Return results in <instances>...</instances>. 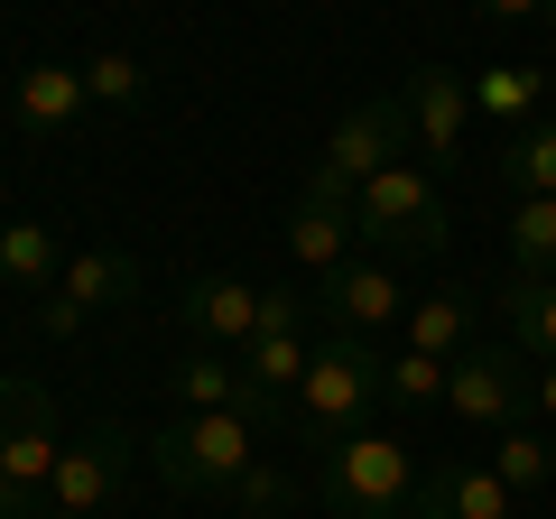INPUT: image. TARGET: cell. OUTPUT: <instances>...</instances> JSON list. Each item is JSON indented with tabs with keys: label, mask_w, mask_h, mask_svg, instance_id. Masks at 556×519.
Instances as JSON below:
<instances>
[{
	"label": "cell",
	"mask_w": 556,
	"mask_h": 519,
	"mask_svg": "<svg viewBox=\"0 0 556 519\" xmlns=\"http://www.w3.org/2000/svg\"><path fill=\"white\" fill-rule=\"evenodd\" d=\"M492 473L510 482V492H538V482L556 473V445L538 436V427H501V445H492Z\"/></svg>",
	"instance_id": "603a6c76"
},
{
	"label": "cell",
	"mask_w": 556,
	"mask_h": 519,
	"mask_svg": "<svg viewBox=\"0 0 556 519\" xmlns=\"http://www.w3.org/2000/svg\"><path fill=\"white\" fill-rule=\"evenodd\" d=\"M149 464H159L167 492L186 501H223L241 473L260 464V427L232 418V408H177V418L149 436Z\"/></svg>",
	"instance_id": "6da1fadb"
},
{
	"label": "cell",
	"mask_w": 556,
	"mask_h": 519,
	"mask_svg": "<svg viewBox=\"0 0 556 519\" xmlns=\"http://www.w3.org/2000/svg\"><path fill=\"white\" fill-rule=\"evenodd\" d=\"M84 65H20V84H10V112H20V130H38V140H65L84 121Z\"/></svg>",
	"instance_id": "9a60e30c"
},
{
	"label": "cell",
	"mask_w": 556,
	"mask_h": 519,
	"mask_svg": "<svg viewBox=\"0 0 556 519\" xmlns=\"http://www.w3.org/2000/svg\"><path fill=\"white\" fill-rule=\"evenodd\" d=\"M399 149H417V121H408V93H371L343 112V130L316 149V177L306 186H334V195H353V186H371L380 167L399 159Z\"/></svg>",
	"instance_id": "5b68a950"
},
{
	"label": "cell",
	"mask_w": 556,
	"mask_h": 519,
	"mask_svg": "<svg viewBox=\"0 0 556 519\" xmlns=\"http://www.w3.org/2000/svg\"><path fill=\"white\" fill-rule=\"evenodd\" d=\"M547 28H556V0H547Z\"/></svg>",
	"instance_id": "1f68e13d"
},
{
	"label": "cell",
	"mask_w": 556,
	"mask_h": 519,
	"mask_svg": "<svg viewBox=\"0 0 556 519\" xmlns=\"http://www.w3.org/2000/svg\"><path fill=\"white\" fill-rule=\"evenodd\" d=\"M306 353H316L306 334H251V343H241V371H251L260 390H278V400H298V380H306Z\"/></svg>",
	"instance_id": "7402d4cb"
},
{
	"label": "cell",
	"mask_w": 556,
	"mask_h": 519,
	"mask_svg": "<svg viewBox=\"0 0 556 519\" xmlns=\"http://www.w3.org/2000/svg\"><path fill=\"white\" fill-rule=\"evenodd\" d=\"M84 93H93V102H139L149 75H139V56H93V65H84Z\"/></svg>",
	"instance_id": "4316f807"
},
{
	"label": "cell",
	"mask_w": 556,
	"mask_h": 519,
	"mask_svg": "<svg viewBox=\"0 0 556 519\" xmlns=\"http://www.w3.org/2000/svg\"><path fill=\"white\" fill-rule=\"evenodd\" d=\"M316 501L334 519H408L417 473H408V445L390 427H343L316 464Z\"/></svg>",
	"instance_id": "3957f363"
},
{
	"label": "cell",
	"mask_w": 556,
	"mask_h": 519,
	"mask_svg": "<svg viewBox=\"0 0 556 519\" xmlns=\"http://www.w3.org/2000/svg\"><path fill=\"white\" fill-rule=\"evenodd\" d=\"M408 121H417V167L427 177H445V167H464V121H473V84L455 75V65H417L408 84Z\"/></svg>",
	"instance_id": "9c48e42d"
},
{
	"label": "cell",
	"mask_w": 556,
	"mask_h": 519,
	"mask_svg": "<svg viewBox=\"0 0 556 519\" xmlns=\"http://www.w3.org/2000/svg\"><path fill=\"white\" fill-rule=\"evenodd\" d=\"M501 186L510 195H556V121H519V130H501Z\"/></svg>",
	"instance_id": "2e32d148"
},
{
	"label": "cell",
	"mask_w": 556,
	"mask_h": 519,
	"mask_svg": "<svg viewBox=\"0 0 556 519\" xmlns=\"http://www.w3.org/2000/svg\"><path fill=\"white\" fill-rule=\"evenodd\" d=\"M445 371H455V362H437V353H417V343H408V353H390V400L399 408H437L445 400Z\"/></svg>",
	"instance_id": "d4e9b609"
},
{
	"label": "cell",
	"mask_w": 556,
	"mask_h": 519,
	"mask_svg": "<svg viewBox=\"0 0 556 519\" xmlns=\"http://www.w3.org/2000/svg\"><path fill=\"white\" fill-rule=\"evenodd\" d=\"M353 232L371 241V260H427L445 251V195L417 159H390L371 186H353Z\"/></svg>",
	"instance_id": "277c9868"
},
{
	"label": "cell",
	"mask_w": 556,
	"mask_h": 519,
	"mask_svg": "<svg viewBox=\"0 0 556 519\" xmlns=\"http://www.w3.org/2000/svg\"><path fill=\"white\" fill-rule=\"evenodd\" d=\"M510 269H519V279H556V195H519V214H510Z\"/></svg>",
	"instance_id": "ffe728a7"
},
{
	"label": "cell",
	"mask_w": 556,
	"mask_h": 519,
	"mask_svg": "<svg viewBox=\"0 0 556 519\" xmlns=\"http://www.w3.org/2000/svg\"><path fill=\"white\" fill-rule=\"evenodd\" d=\"M408 343L437 353V362H455L464 343H473V298H417L408 306Z\"/></svg>",
	"instance_id": "44dd1931"
},
{
	"label": "cell",
	"mask_w": 556,
	"mask_h": 519,
	"mask_svg": "<svg viewBox=\"0 0 556 519\" xmlns=\"http://www.w3.org/2000/svg\"><path fill=\"white\" fill-rule=\"evenodd\" d=\"M492 20H547V0H482Z\"/></svg>",
	"instance_id": "f1b7e54d"
},
{
	"label": "cell",
	"mask_w": 556,
	"mask_h": 519,
	"mask_svg": "<svg viewBox=\"0 0 556 519\" xmlns=\"http://www.w3.org/2000/svg\"><path fill=\"white\" fill-rule=\"evenodd\" d=\"M47 492H20V482H0V519H38Z\"/></svg>",
	"instance_id": "83f0119b"
},
{
	"label": "cell",
	"mask_w": 556,
	"mask_h": 519,
	"mask_svg": "<svg viewBox=\"0 0 556 519\" xmlns=\"http://www.w3.org/2000/svg\"><path fill=\"white\" fill-rule=\"evenodd\" d=\"M353 195H334V186H306L298 214H288V251H298V269H316V279H334L343 260H353Z\"/></svg>",
	"instance_id": "5bb4252c"
},
{
	"label": "cell",
	"mask_w": 556,
	"mask_h": 519,
	"mask_svg": "<svg viewBox=\"0 0 556 519\" xmlns=\"http://www.w3.org/2000/svg\"><path fill=\"white\" fill-rule=\"evenodd\" d=\"M445 408L464 427H519L538 408V371L519 343H464L455 371H445Z\"/></svg>",
	"instance_id": "8992f818"
},
{
	"label": "cell",
	"mask_w": 556,
	"mask_h": 519,
	"mask_svg": "<svg viewBox=\"0 0 556 519\" xmlns=\"http://www.w3.org/2000/svg\"><path fill=\"white\" fill-rule=\"evenodd\" d=\"M501 316H510V334H519V353L529 362H556V279H501Z\"/></svg>",
	"instance_id": "e0dca14e"
},
{
	"label": "cell",
	"mask_w": 556,
	"mask_h": 519,
	"mask_svg": "<svg viewBox=\"0 0 556 519\" xmlns=\"http://www.w3.org/2000/svg\"><path fill=\"white\" fill-rule=\"evenodd\" d=\"M56 269H65V251L47 223H0V279L10 288H56Z\"/></svg>",
	"instance_id": "ac0fdd59"
},
{
	"label": "cell",
	"mask_w": 556,
	"mask_h": 519,
	"mask_svg": "<svg viewBox=\"0 0 556 519\" xmlns=\"http://www.w3.org/2000/svg\"><path fill=\"white\" fill-rule=\"evenodd\" d=\"M371 400H390V353H380V334H316V353H306V380H298V436H325L334 445L343 427L371 418Z\"/></svg>",
	"instance_id": "7a4b0ae2"
},
{
	"label": "cell",
	"mask_w": 556,
	"mask_h": 519,
	"mask_svg": "<svg viewBox=\"0 0 556 519\" xmlns=\"http://www.w3.org/2000/svg\"><path fill=\"white\" fill-rule=\"evenodd\" d=\"M223 501H232L241 519H278L288 501H298V473H278V464H251V473H241V482H232Z\"/></svg>",
	"instance_id": "484cf974"
},
{
	"label": "cell",
	"mask_w": 556,
	"mask_h": 519,
	"mask_svg": "<svg viewBox=\"0 0 556 519\" xmlns=\"http://www.w3.org/2000/svg\"><path fill=\"white\" fill-rule=\"evenodd\" d=\"M121 298H139V260L130 251H75L56 269V288H47L38 325H47V334H75L93 306H121Z\"/></svg>",
	"instance_id": "30bf717a"
},
{
	"label": "cell",
	"mask_w": 556,
	"mask_h": 519,
	"mask_svg": "<svg viewBox=\"0 0 556 519\" xmlns=\"http://www.w3.org/2000/svg\"><path fill=\"white\" fill-rule=\"evenodd\" d=\"M167 390H177V408H241V353H186Z\"/></svg>",
	"instance_id": "d6986e66"
},
{
	"label": "cell",
	"mask_w": 556,
	"mask_h": 519,
	"mask_svg": "<svg viewBox=\"0 0 556 519\" xmlns=\"http://www.w3.org/2000/svg\"><path fill=\"white\" fill-rule=\"evenodd\" d=\"M130 455H139V436L121 418H93V436H75L56 455V482H47V510H75V519H93L102 501L121 492V473H130Z\"/></svg>",
	"instance_id": "ba28073f"
},
{
	"label": "cell",
	"mask_w": 556,
	"mask_h": 519,
	"mask_svg": "<svg viewBox=\"0 0 556 519\" xmlns=\"http://www.w3.org/2000/svg\"><path fill=\"white\" fill-rule=\"evenodd\" d=\"M56 400H47L38 380H0V482H20V492H47L56 482Z\"/></svg>",
	"instance_id": "52a82bcc"
},
{
	"label": "cell",
	"mask_w": 556,
	"mask_h": 519,
	"mask_svg": "<svg viewBox=\"0 0 556 519\" xmlns=\"http://www.w3.org/2000/svg\"><path fill=\"white\" fill-rule=\"evenodd\" d=\"M38 519H75V510H38Z\"/></svg>",
	"instance_id": "4dcf8cb0"
},
{
	"label": "cell",
	"mask_w": 556,
	"mask_h": 519,
	"mask_svg": "<svg viewBox=\"0 0 556 519\" xmlns=\"http://www.w3.org/2000/svg\"><path fill=\"white\" fill-rule=\"evenodd\" d=\"M473 112H501L519 130V121H538V75L529 65H492V75L473 84Z\"/></svg>",
	"instance_id": "cb8c5ba5"
},
{
	"label": "cell",
	"mask_w": 556,
	"mask_h": 519,
	"mask_svg": "<svg viewBox=\"0 0 556 519\" xmlns=\"http://www.w3.org/2000/svg\"><path fill=\"white\" fill-rule=\"evenodd\" d=\"M408 519H519V492L492 473V464H445V473L417 482Z\"/></svg>",
	"instance_id": "4fadbf2b"
},
{
	"label": "cell",
	"mask_w": 556,
	"mask_h": 519,
	"mask_svg": "<svg viewBox=\"0 0 556 519\" xmlns=\"http://www.w3.org/2000/svg\"><path fill=\"white\" fill-rule=\"evenodd\" d=\"M538 418H556V362H538Z\"/></svg>",
	"instance_id": "f546056e"
},
{
	"label": "cell",
	"mask_w": 556,
	"mask_h": 519,
	"mask_svg": "<svg viewBox=\"0 0 556 519\" xmlns=\"http://www.w3.org/2000/svg\"><path fill=\"white\" fill-rule=\"evenodd\" d=\"M177 316L195 325V334H214V343H251V334H269V288H251V279H186L177 288Z\"/></svg>",
	"instance_id": "7c38bea8"
},
{
	"label": "cell",
	"mask_w": 556,
	"mask_h": 519,
	"mask_svg": "<svg viewBox=\"0 0 556 519\" xmlns=\"http://www.w3.org/2000/svg\"><path fill=\"white\" fill-rule=\"evenodd\" d=\"M316 306L343 325V334H390L399 316H408V298H399L390 260H343L334 279H316Z\"/></svg>",
	"instance_id": "8fae6325"
}]
</instances>
